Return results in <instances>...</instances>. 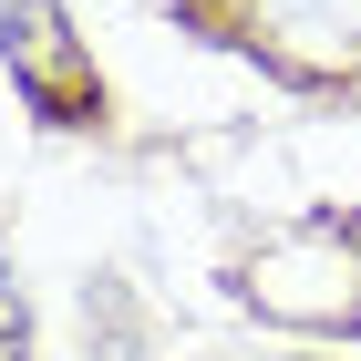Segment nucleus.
Returning <instances> with one entry per match:
<instances>
[{"label": "nucleus", "mask_w": 361, "mask_h": 361, "mask_svg": "<svg viewBox=\"0 0 361 361\" xmlns=\"http://www.w3.org/2000/svg\"><path fill=\"white\" fill-rule=\"evenodd\" d=\"M0 62H11V83L31 93L42 124H104V83H93L83 52H73L62 0H11V11H0Z\"/></svg>", "instance_id": "f257e3e1"}, {"label": "nucleus", "mask_w": 361, "mask_h": 361, "mask_svg": "<svg viewBox=\"0 0 361 361\" xmlns=\"http://www.w3.org/2000/svg\"><path fill=\"white\" fill-rule=\"evenodd\" d=\"M0 341H11V351L31 341V310H21V279H11V258H0Z\"/></svg>", "instance_id": "f03ea898"}]
</instances>
